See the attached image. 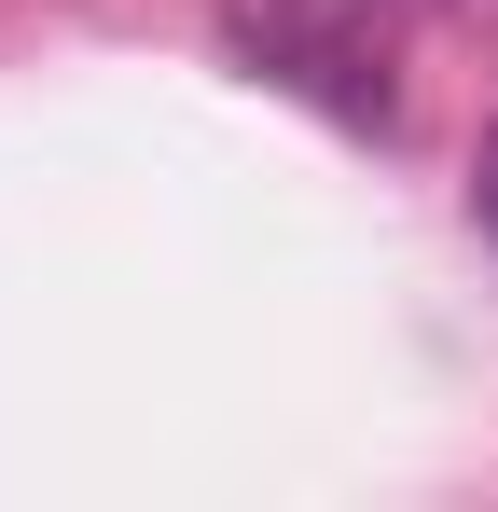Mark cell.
Masks as SVG:
<instances>
[{
	"mask_svg": "<svg viewBox=\"0 0 498 512\" xmlns=\"http://www.w3.org/2000/svg\"><path fill=\"white\" fill-rule=\"evenodd\" d=\"M346 14H360V0H346ZM346 14H319V0H222V42H236L263 84L319 97L332 125L388 139V125H402V97H388V56H374V42H360Z\"/></svg>",
	"mask_w": 498,
	"mask_h": 512,
	"instance_id": "6da1fadb",
	"label": "cell"
},
{
	"mask_svg": "<svg viewBox=\"0 0 498 512\" xmlns=\"http://www.w3.org/2000/svg\"><path fill=\"white\" fill-rule=\"evenodd\" d=\"M471 236L498 250V125H485V153H471Z\"/></svg>",
	"mask_w": 498,
	"mask_h": 512,
	"instance_id": "7a4b0ae2",
	"label": "cell"
},
{
	"mask_svg": "<svg viewBox=\"0 0 498 512\" xmlns=\"http://www.w3.org/2000/svg\"><path fill=\"white\" fill-rule=\"evenodd\" d=\"M360 14H374V0H360Z\"/></svg>",
	"mask_w": 498,
	"mask_h": 512,
	"instance_id": "3957f363",
	"label": "cell"
}]
</instances>
